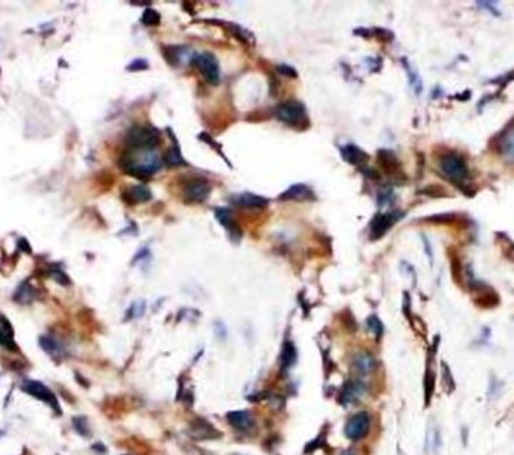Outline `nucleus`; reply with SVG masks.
<instances>
[{
	"mask_svg": "<svg viewBox=\"0 0 514 455\" xmlns=\"http://www.w3.org/2000/svg\"><path fill=\"white\" fill-rule=\"evenodd\" d=\"M161 166L154 149H131L120 160L122 170L138 179H149Z\"/></svg>",
	"mask_w": 514,
	"mask_h": 455,
	"instance_id": "f257e3e1",
	"label": "nucleus"
},
{
	"mask_svg": "<svg viewBox=\"0 0 514 455\" xmlns=\"http://www.w3.org/2000/svg\"><path fill=\"white\" fill-rule=\"evenodd\" d=\"M158 140V131L152 126H132L126 134V141L131 149H154Z\"/></svg>",
	"mask_w": 514,
	"mask_h": 455,
	"instance_id": "f03ea898",
	"label": "nucleus"
},
{
	"mask_svg": "<svg viewBox=\"0 0 514 455\" xmlns=\"http://www.w3.org/2000/svg\"><path fill=\"white\" fill-rule=\"evenodd\" d=\"M275 116L278 120L285 122L289 126L302 128L307 122V112L305 107L298 101H286L277 106Z\"/></svg>",
	"mask_w": 514,
	"mask_h": 455,
	"instance_id": "7ed1b4c3",
	"label": "nucleus"
},
{
	"mask_svg": "<svg viewBox=\"0 0 514 455\" xmlns=\"http://www.w3.org/2000/svg\"><path fill=\"white\" fill-rule=\"evenodd\" d=\"M439 167L442 173L457 185H461L468 179V167L464 160L457 154H445L439 160Z\"/></svg>",
	"mask_w": 514,
	"mask_h": 455,
	"instance_id": "20e7f679",
	"label": "nucleus"
},
{
	"mask_svg": "<svg viewBox=\"0 0 514 455\" xmlns=\"http://www.w3.org/2000/svg\"><path fill=\"white\" fill-rule=\"evenodd\" d=\"M193 65L200 71L205 80L211 84H217L220 81V65L218 60L209 53H202L193 57Z\"/></svg>",
	"mask_w": 514,
	"mask_h": 455,
	"instance_id": "39448f33",
	"label": "nucleus"
},
{
	"mask_svg": "<svg viewBox=\"0 0 514 455\" xmlns=\"http://www.w3.org/2000/svg\"><path fill=\"white\" fill-rule=\"evenodd\" d=\"M21 391H24V392L29 394L30 397H35V398L41 399L42 402L49 404L56 413H60V407H59L56 395H55L45 385H42L41 382H36V380H26V382L21 385Z\"/></svg>",
	"mask_w": 514,
	"mask_h": 455,
	"instance_id": "423d86ee",
	"label": "nucleus"
},
{
	"mask_svg": "<svg viewBox=\"0 0 514 455\" xmlns=\"http://www.w3.org/2000/svg\"><path fill=\"white\" fill-rule=\"evenodd\" d=\"M370 430V416L365 412H359L355 416H352L346 425H344V434L350 440H361L362 437L367 436Z\"/></svg>",
	"mask_w": 514,
	"mask_h": 455,
	"instance_id": "0eeeda50",
	"label": "nucleus"
},
{
	"mask_svg": "<svg viewBox=\"0 0 514 455\" xmlns=\"http://www.w3.org/2000/svg\"><path fill=\"white\" fill-rule=\"evenodd\" d=\"M188 434L196 440H212L220 437V433L215 430V427L203 418H196L190 424Z\"/></svg>",
	"mask_w": 514,
	"mask_h": 455,
	"instance_id": "6e6552de",
	"label": "nucleus"
},
{
	"mask_svg": "<svg viewBox=\"0 0 514 455\" xmlns=\"http://www.w3.org/2000/svg\"><path fill=\"white\" fill-rule=\"evenodd\" d=\"M211 194V185L205 179H193L185 185V198L191 203H202Z\"/></svg>",
	"mask_w": 514,
	"mask_h": 455,
	"instance_id": "1a4fd4ad",
	"label": "nucleus"
},
{
	"mask_svg": "<svg viewBox=\"0 0 514 455\" xmlns=\"http://www.w3.org/2000/svg\"><path fill=\"white\" fill-rule=\"evenodd\" d=\"M401 217L399 212H391V214H379L373 218V221L370 223V236L371 239H379L381 236H384L390 228L393 227V224Z\"/></svg>",
	"mask_w": 514,
	"mask_h": 455,
	"instance_id": "9d476101",
	"label": "nucleus"
},
{
	"mask_svg": "<svg viewBox=\"0 0 514 455\" xmlns=\"http://www.w3.org/2000/svg\"><path fill=\"white\" fill-rule=\"evenodd\" d=\"M39 345L47 355H50L55 359H62L68 355L65 342L60 341L59 338L53 337V335H42L39 338Z\"/></svg>",
	"mask_w": 514,
	"mask_h": 455,
	"instance_id": "9b49d317",
	"label": "nucleus"
},
{
	"mask_svg": "<svg viewBox=\"0 0 514 455\" xmlns=\"http://www.w3.org/2000/svg\"><path fill=\"white\" fill-rule=\"evenodd\" d=\"M278 198L283 201H304V200H313L314 194L307 185L296 183V185L289 186L283 194H280Z\"/></svg>",
	"mask_w": 514,
	"mask_h": 455,
	"instance_id": "f8f14e48",
	"label": "nucleus"
},
{
	"mask_svg": "<svg viewBox=\"0 0 514 455\" xmlns=\"http://www.w3.org/2000/svg\"><path fill=\"white\" fill-rule=\"evenodd\" d=\"M228 424L239 431H250L254 427V418L248 410H236L227 415Z\"/></svg>",
	"mask_w": 514,
	"mask_h": 455,
	"instance_id": "ddd939ff",
	"label": "nucleus"
},
{
	"mask_svg": "<svg viewBox=\"0 0 514 455\" xmlns=\"http://www.w3.org/2000/svg\"><path fill=\"white\" fill-rule=\"evenodd\" d=\"M353 367L355 370L359 373V374H371L376 367H378V362L376 359L370 355V353H365V351H361V353H356L355 358H353Z\"/></svg>",
	"mask_w": 514,
	"mask_h": 455,
	"instance_id": "4468645a",
	"label": "nucleus"
},
{
	"mask_svg": "<svg viewBox=\"0 0 514 455\" xmlns=\"http://www.w3.org/2000/svg\"><path fill=\"white\" fill-rule=\"evenodd\" d=\"M231 203H235L238 206H244V208H265V206H268L266 198L256 195V194H250V192H242V194L233 195Z\"/></svg>",
	"mask_w": 514,
	"mask_h": 455,
	"instance_id": "2eb2a0df",
	"label": "nucleus"
},
{
	"mask_svg": "<svg viewBox=\"0 0 514 455\" xmlns=\"http://www.w3.org/2000/svg\"><path fill=\"white\" fill-rule=\"evenodd\" d=\"M215 217H217L218 223L226 228L231 236H235L236 239L241 237V230L238 227L236 221L233 220L231 212H230L228 209H226V208H218V209H215Z\"/></svg>",
	"mask_w": 514,
	"mask_h": 455,
	"instance_id": "dca6fc26",
	"label": "nucleus"
},
{
	"mask_svg": "<svg viewBox=\"0 0 514 455\" xmlns=\"http://www.w3.org/2000/svg\"><path fill=\"white\" fill-rule=\"evenodd\" d=\"M123 198L128 203H143L152 198V192L149 191V188L143 185H137V186L126 188L123 192Z\"/></svg>",
	"mask_w": 514,
	"mask_h": 455,
	"instance_id": "f3484780",
	"label": "nucleus"
},
{
	"mask_svg": "<svg viewBox=\"0 0 514 455\" xmlns=\"http://www.w3.org/2000/svg\"><path fill=\"white\" fill-rule=\"evenodd\" d=\"M342 155L343 158L349 163V164H353V166H362L364 163H367L368 157L365 155L364 150H361L358 146L355 144H347L344 146L342 149Z\"/></svg>",
	"mask_w": 514,
	"mask_h": 455,
	"instance_id": "a211bd4d",
	"label": "nucleus"
},
{
	"mask_svg": "<svg viewBox=\"0 0 514 455\" xmlns=\"http://www.w3.org/2000/svg\"><path fill=\"white\" fill-rule=\"evenodd\" d=\"M0 345L9 350H17V344L14 341V329L8 319L3 316H0Z\"/></svg>",
	"mask_w": 514,
	"mask_h": 455,
	"instance_id": "6ab92c4d",
	"label": "nucleus"
},
{
	"mask_svg": "<svg viewBox=\"0 0 514 455\" xmlns=\"http://www.w3.org/2000/svg\"><path fill=\"white\" fill-rule=\"evenodd\" d=\"M14 299H15V302L23 304V305L30 304V302L35 299V290H33V287L29 284V283L20 284V287H18L17 291H15V294H14Z\"/></svg>",
	"mask_w": 514,
	"mask_h": 455,
	"instance_id": "aec40b11",
	"label": "nucleus"
},
{
	"mask_svg": "<svg viewBox=\"0 0 514 455\" xmlns=\"http://www.w3.org/2000/svg\"><path fill=\"white\" fill-rule=\"evenodd\" d=\"M378 161L379 164L385 169L387 171L390 173H394L396 170H399V161L396 158V155L393 152H388V150H381L379 155H378Z\"/></svg>",
	"mask_w": 514,
	"mask_h": 455,
	"instance_id": "412c9836",
	"label": "nucleus"
},
{
	"mask_svg": "<svg viewBox=\"0 0 514 455\" xmlns=\"http://www.w3.org/2000/svg\"><path fill=\"white\" fill-rule=\"evenodd\" d=\"M364 394V386L358 382H350L349 385L344 386L343 391V401L344 402H353Z\"/></svg>",
	"mask_w": 514,
	"mask_h": 455,
	"instance_id": "4be33fe9",
	"label": "nucleus"
},
{
	"mask_svg": "<svg viewBox=\"0 0 514 455\" xmlns=\"http://www.w3.org/2000/svg\"><path fill=\"white\" fill-rule=\"evenodd\" d=\"M426 440H427V442H426V449H427V452L436 454V452L439 451L441 445H442V442H441V433H439V430H438L436 427H432V428H429Z\"/></svg>",
	"mask_w": 514,
	"mask_h": 455,
	"instance_id": "5701e85b",
	"label": "nucleus"
},
{
	"mask_svg": "<svg viewBox=\"0 0 514 455\" xmlns=\"http://www.w3.org/2000/svg\"><path fill=\"white\" fill-rule=\"evenodd\" d=\"M186 53H190L188 48L185 47H169V48H164V56L167 59V62L170 65H179L182 60H183V56H186Z\"/></svg>",
	"mask_w": 514,
	"mask_h": 455,
	"instance_id": "b1692460",
	"label": "nucleus"
},
{
	"mask_svg": "<svg viewBox=\"0 0 514 455\" xmlns=\"http://www.w3.org/2000/svg\"><path fill=\"white\" fill-rule=\"evenodd\" d=\"M163 163L169 167H179V166H186V161L182 158L180 152L177 147H171L169 149L164 157H163Z\"/></svg>",
	"mask_w": 514,
	"mask_h": 455,
	"instance_id": "393cba45",
	"label": "nucleus"
},
{
	"mask_svg": "<svg viewBox=\"0 0 514 455\" xmlns=\"http://www.w3.org/2000/svg\"><path fill=\"white\" fill-rule=\"evenodd\" d=\"M501 147H502V154L504 157L514 163V129H510L505 132L502 141H501Z\"/></svg>",
	"mask_w": 514,
	"mask_h": 455,
	"instance_id": "a878e982",
	"label": "nucleus"
},
{
	"mask_svg": "<svg viewBox=\"0 0 514 455\" xmlns=\"http://www.w3.org/2000/svg\"><path fill=\"white\" fill-rule=\"evenodd\" d=\"M296 361V348H295V344L293 342H286L283 345V351H282V358H280V362H282V367L283 368H289L295 364Z\"/></svg>",
	"mask_w": 514,
	"mask_h": 455,
	"instance_id": "bb28decb",
	"label": "nucleus"
},
{
	"mask_svg": "<svg viewBox=\"0 0 514 455\" xmlns=\"http://www.w3.org/2000/svg\"><path fill=\"white\" fill-rule=\"evenodd\" d=\"M442 385L445 388V391L448 394H451L454 389H456V382H454V377L451 374V370L448 368L447 364H442Z\"/></svg>",
	"mask_w": 514,
	"mask_h": 455,
	"instance_id": "cd10ccee",
	"label": "nucleus"
},
{
	"mask_svg": "<svg viewBox=\"0 0 514 455\" xmlns=\"http://www.w3.org/2000/svg\"><path fill=\"white\" fill-rule=\"evenodd\" d=\"M433 389H435V376L433 371L427 367L426 371V377H424V392H426V404H430V398L433 395Z\"/></svg>",
	"mask_w": 514,
	"mask_h": 455,
	"instance_id": "c85d7f7f",
	"label": "nucleus"
},
{
	"mask_svg": "<svg viewBox=\"0 0 514 455\" xmlns=\"http://www.w3.org/2000/svg\"><path fill=\"white\" fill-rule=\"evenodd\" d=\"M72 425L75 428V431L83 436V437H89L90 436V428H89V422L84 416H75L72 419Z\"/></svg>",
	"mask_w": 514,
	"mask_h": 455,
	"instance_id": "c756f323",
	"label": "nucleus"
},
{
	"mask_svg": "<svg viewBox=\"0 0 514 455\" xmlns=\"http://www.w3.org/2000/svg\"><path fill=\"white\" fill-rule=\"evenodd\" d=\"M142 21H143V24H146V26H157V24H160V21H161V15H160L155 9L148 8V9L143 12Z\"/></svg>",
	"mask_w": 514,
	"mask_h": 455,
	"instance_id": "7c9ffc66",
	"label": "nucleus"
},
{
	"mask_svg": "<svg viewBox=\"0 0 514 455\" xmlns=\"http://www.w3.org/2000/svg\"><path fill=\"white\" fill-rule=\"evenodd\" d=\"M367 326H368V329L376 335V337H381L382 335V332H384V326H382V323H381V320L376 317V316H371V317H368V320H367Z\"/></svg>",
	"mask_w": 514,
	"mask_h": 455,
	"instance_id": "2f4dec72",
	"label": "nucleus"
},
{
	"mask_svg": "<svg viewBox=\"0 0 514 455\" xmlns=\"http://www.w3.org/2000/svg\"><path fill=\"white\" fill-rule=\"evenodd\" d=\"M145 313V302L143 300H138L135 304H132V307L128 310V319H138L142 317Z\"/></svg>",
	"mask_w": 514,
	"mask_h": 455,
	"instance_id": "473e14b6",
	"label": "nucleus"
},
{
	"mask_svg": "<svg viewBox=\"0 0 514 455\" xmlns=\"http://www.w3.org/2000/svg\"><path fill=\"white\" fill-rule=\"evenodd\" d=\"M50 277H52V278H55L59 284H63V285L69 284V280H68V277H66V275H65L62 271H59V269H53V271L50 272Z\"/></svg>",
	"mask_w": 514,
	"mask_h": 455,
	"instance_id": "72a5a7b5",
	"label": "nucleus"
},
{
	"mask_svg": "<svg viewBox=\"0 0 514 455\" xmlns=\"http://www.w3.org/2000/svg\"><path fill=\"white\" fill-rule=\"evenodd\" d=\"M148 68V62L143 60V59H137L134 60L132 63L128 65V71H142V69H146Z\"/></svg>",
	"mask_w": 514,
	"mask_h": 455,
	"instance_id": "f704fd0d",
	"label": "nucleus"
},
{
	"mask_svg": "<svg viewBox=\"0 0 514 455\" xmlns=\"http://www.w3.org/2000/svg\"><path fill=\"white\" fill-rule=\"evenodd\" d=\"M278 71H280L282 74H286V75H289V77H296V72H295V69H293V68H290V66H286V65H280V66H278Z\"/></svg>",
	"mask_w": 514,
	"mask_h": 455,
	"instance_id": "c9c22d12",
	"label": "nucleus"
},
{
	"mask_svg": "<svg viewBox=\"0 0 514 455\" xmlns=\"http://www.w3.org/2000/svg\"><path fill=\"white\" fill-rule=\"evenodd\" d=\"M343 455H355V454H352V452H346V454H343Z\"/></svg>",
	"mask_w": 514,
	"mask_h": 455,
	"instance_id": "e433bc0d",
	"label": "nucleus"
},
{
	"mask_svg": "<svg viewBox=\"0 0 514 455\" xmlns=\"http://www.w3.org/2000/svg\"><path fill=\"white\" fill-rule=\"evenodd\" d=\"M5 434V431H0V436H3Z\"/></svg>",
	"mask_w": 514,
	"mask_h": 455,
	"instance_id": "4c0bfd02",
	"label": "nucleus"
},
{
	"mask_svg": "<svg viewBox=\"0 0 514 455\" xmlns=\"http://www.w3.org/2000/svg\"><path fill=\"white\" fill-rule=\"evenodd\" d=\"M233 455H238V454H233Z\"/></svg>",
	"mask_w": 514,
	"mask_h": 455,
	"instance_id": "58836bf2",
	"label": "nucleus"
}]
</instances>
